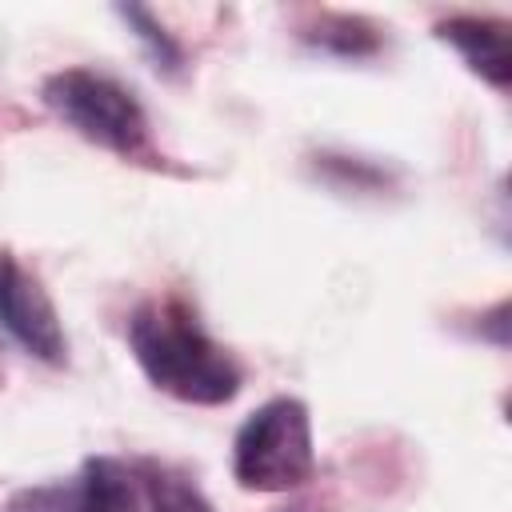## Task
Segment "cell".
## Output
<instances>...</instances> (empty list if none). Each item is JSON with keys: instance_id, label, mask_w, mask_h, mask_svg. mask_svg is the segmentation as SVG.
Here are the masks:
<instances>
[{"instance_id": "6da1fadb", "label": "cell", "mask_w": 512, "mask_h": 512, "mask_svg": "<svg viewBox=\"0 0 512 512\" xmlns=\"http://www.w3.org/2000/svg\"><path fill=\"white\" fill-rule=\"evenodd\" d=\"M140 372L184 404H228L240 392L236 360L196 324L180 300H148L128 320Z\"/></svg>"}, {"instance_id": "30bf717a", "label": "cell", "mask_w": 512, "mask_h": 512, "mask_svg": "<svg viewBox=\"0 0 512 512\" xmlns=\"http://www.w3.org/2000/svg\"><path fill=\"white\" fill-rule=\"evenodd\" d=\"M288 512H312V508H288Z\"/></svg>"}, {"instance_id": "ba28073f", "label": "cell", "mask_w": 512, "mask_h": 512, "mask_svg": "<svg viewBox=\"0 0 512 512\" xmlns=\"http://www.w3.org/2000/svg\"><path fill=\"white\" fill-rule=\"evenodd\" d=\"M120 16L136 28V36L148 44V52H152V60H156V68H164V72H176L180 68V48H176V40L156 24V16L148 12V8H136V4H128V8H120Z\"/></svg>"}, {"instance_id": "9c48e42d", "label": "cell", "mask_w": 512, "mask_h": 512, "mask_svg": "<svg viewBox=\"0 0 512 512\" xmlns=\"http://www.w3.org/2000/svg\"><path fill=\"white\" fill-rule=\"evenodd\" d=\"M316 40L328 44V48H336V52H344V56H348V52H372V48H376L372 28L360 24V20H348V16H336L332 24H324Z\"/></svg>"}, {"instance_id": "3957f363", "label": "cell", "mask_w": 512, "mask_h": 512, "mask_svg": "<svg viewBox=\"0 0 512 512\" xmlns=\"http://www.w3.org/2000/svg\"><path fill=\"white\" fill-rule=\"evenodd\" d=\"M44 104L84 140L132 156L148 140V120L140 100L112 76L92 68H64L44 80Z\"/></svg>"}, {"instance_id": "5b68a950", "label": "cell", "mask_w": 512, "mask_h": 512, "mask_svg": "<svg viewBox=\"0 0 512 512\" xmlns=\"http://www.w3.org/2000/svg\"><path fill=\"white\" fill-rule=\"evenodd\" d=\"M132 488L116 460H88L80 476L12 492L0 512H128Z\"/></svg>"}, {"instance_id": "8992f818", "label": "cell", "mask_w": 512, "mask_h": 512, "mask_svg": "<svg viewBox=\"0 0 512 512\" xmlns=\"http://www.w3.org/2000/svg\"><path fill=\"white\" fill-rule=\"evenodd\" d=\"M472 72H480L488 84L504 88L512 80V52H508V28L496 20H476V16H452L436 28Z\"/></svg>"}, {"instance_id": "7a4b0ae2", "label": "cell", "mask_w": 512, "mask_h": 512, "mask_svg": "<svg viewBox=\"0 0 512 512\" xmlns=\"http://www.w3.org/2000/svg\"><path fill=\"white\" fill-rule=\"evenodd\" d=\"M316 468L312 416L296 396H276L260 404L236 432L232 472L248 492H288L300 488Z\"/></svg>"}, {"instance_id": "277c9868", "label": "cell", "mask_w": 512, "mask_h": 512, "mask_svg": "<svg viewBox=\"0 0 512 512\" xmlns=\"http://www.w3.org/2000/svg\"><path fill=\"white\" fill-rule=\"evenodd\" d=\"M0 328L36 360L64 364L68 336L44 284L8 252H0Z\"/></svg>"}, {"instance_id": "52a82bcc", "label": "cell", "mask_w": 512, "mask_h": 512, "mask_svg": "<svg viewBox=\"0 0 512 512\" xmlns=\"http://www.w3.org/2000/svg\"><path fill=\"white\" fill-rule=\"evenodd\" d=\"M144 492H148L152 512H212V504L200 496V488L172 472H148Z\"/></svg>"}]
</instances>
